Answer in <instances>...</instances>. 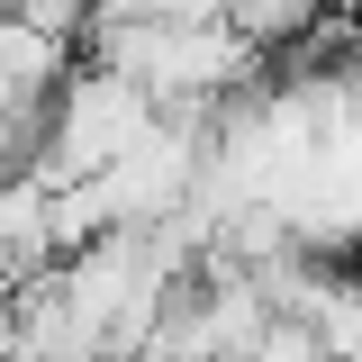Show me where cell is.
I'll use <instances>...</instances> for the list:
<instances>
[{"mask_svg": "<svg viewBox=\"0 0 362 362\" xmlns=\"http://www.w3.org/2000/svg\"><path fill=\"white\" fill-rule=\"evenodd\" d=\"M308 18H317V0H226V28L254 45L263 64H281V45L299 37Z\"/></svg>", "mask_w": 362, "mask_h": 362, "instance_id": "obj_1", "label": "cell"}]
</instances>
